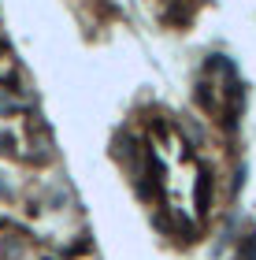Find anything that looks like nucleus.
I'll return each mask as SVG.
<instances>
[{
	"label": "nucleus",
	"instance_id": "obj_1",
	"mask_svg": "<svg viewBox=\"0 0 256 260\" xmlns=\"http://www.w3.org/2000/svg\"><path fill=\"white\" fill-rule=\"evenodd\" d=\"M156 156V171H160V190L167 193L171 208H178L182 216H201L204 201H208V175L204 168L190 156L186 141L171 138L149 149Z\"/></svg>",
	"mask_w": 256,
	"mask_h": 260
}]
</instances>
